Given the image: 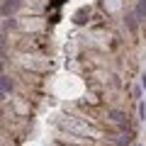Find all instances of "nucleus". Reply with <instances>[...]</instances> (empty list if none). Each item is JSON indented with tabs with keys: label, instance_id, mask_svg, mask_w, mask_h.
Instances as JSON below:
<instances>
[{
	"label": "nucleus",
	"instance_id": "f257e3e1",
	"mask_svg": "<svg viewBox=\"0 0 146 146\" xmlns=\"http://www.w3.org/2000/svg\"><path fill=\"white\" fill-rule=\"evenodd\" d=\"M107 122H112V124H117V127H127V115L124 112H119V110H110L107 112Z\"/></svg>",
	"mask_w": 146,
	"mask_h": 146
},
{
	"label": "nucleus",
	"instance_id": "f03ea898",
	"mask_svg": "<svg viewBox=\"0 0 146 146\" xmlns=\"http://www.w3.org/2000/svg\"><path fill=\"white\" fill-rule=\"evenodd\" d=\"M22 5V0H5L3 3V17L7 20V15H12V12H17Z\"/></svg>",
	"mask_w": 146,
	"mask_h": 146
},
{
	"label": "nucleus",
	"instance_id": "7ed1b4c3",
	"mask_svg": "<svg viewBox=\"0 0 146 146\" xmlns=\"http://www.w3.org/2000/svg\"><path fill=\"white\" fill-rule=\"evenodd\" d=\"M102 5H105L107 12H119L122 7H124V3H122V0H102Z\"/></svg>",
	"mask_w": 146,
	"mask_h": 146
},
{
	"label": "nucleus",
	"instance_id": "20e7f679",
	"mask_svg": "<svg viewBox=\"0 0 146 146\" xmlns=\"http://www.w3.org/2000/svg\"><path fill=\"white\" fill-rule=\"evenodd\" d=\"M124 22H127V27L134 32L136 27H139V17H136V12H134V10H129V12H127V17H124Z\"/></svg>",
	"mask_w": 146,
	"mask_h": 146
},
{
	"label": "nucleus",
	"instance_id": "39448f33",
	"mask_svg": "<svg viewBox=\"0 0 146 146\" xmlns=\"http://www.w3.org/2000/svg\"><path fill=\"white\" fill-rule=\"evenodd\" d=\"M12 90V80L7 78V76H3V95H7Z\"/></svg>",
	"mask_w": 146,
	"mask_h": 146
},
{
	"label": "nucleus",
	"instance_id": "423d86ee",
	"mask_svg": "<svg viewBox=\"0 0 146 146\" xmlns=\"http://www.w3.org/2000/svg\"><path fill=\"white\" fill-rule=\"evenodd\" d=\"M54 146H68V144H61V141H56V144H54Z\"/></svg>",
	"mask_w": 146,
	"mask_h": 146
},
{
	"label": "nucleus",
	"instance_id": "0eeeda50",
	"mask_svg": "<svg viewBox=\"0 0 146 146\" xmlns=\"http://www.w3.org/2000/svg\"><path fill=\"white\" fill-rule=\"evenodd\" d=\"M141 5H144V7H146V0H141Z\"/></svg>",
	"mask_w": 146,
	"mask_h": 146
}]
</instances>
